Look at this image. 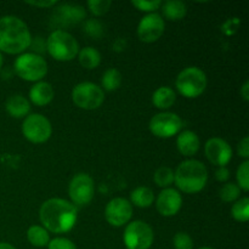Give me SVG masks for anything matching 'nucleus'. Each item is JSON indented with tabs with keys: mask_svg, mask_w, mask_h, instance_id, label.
I'll return each instance as SVG.
<instances>
[{
	"mask_svg": "<svg viewBox=\"0 0 249 249\" xmlns=\"http://www.w3.org/2000/svg\"><path fill=\"white\" fill-rule=\"evenodd\" d=\"M40 221L46 231L65 233L77 223V208L62 198H50L44 202L39 212Z\"/></svg>",
	"mask_w": 249,
	"mask_h": 249,
	"instance_id": "1",
	"label": "nucleus"
},
{
	"mask_svg": "<svg viewBox=\"0 0 249 249\" xmlns=\"http://www.w3.org/2000/svg\"><path fill=\"white\" fill-rule=\"evenodd\" d=\"M32 45V36L27 24L15 16L0 18V50L6 53H21Z\"/></svg>",
	"mask_w": 249,
	"mask_h": 249,
	"instance_id": "2",
	"label": "nucleus"
},
{
	"mask_svg": "<svg viewBox=\"0 0 249 249\" xmlns=\"http://www.w3.org/2000/svg\"><path fill=\"white\" fill-rule=\"evenodd\" d=\"M174 181L178 189L185 194H197L206 187L208 170L199 160H184L174 172Z\"/></svg>",
	"mask_w": 249,
	"mask_h": 249,
	"instance_id": "3",
	"label": "nucleus"
},
{
	"mask_svg": "<svg viewBox=\"0 0 249 249\" xmlns=\"http://www.w3.org/2000/svg\"><path fill=\"white\" fill-rule=\"evenodd\" d=\"M46 49L53 58L57 61H71L79 53V44L68 32L57 29L49 36Z\"/></svg>",
	"mask_w": 249,
	"mask_h": 249,
	"instance_id": "4",
	"label": "nucleus"
},
{
	"mask_svg": "<svg viewBox=\"0 0 249 249\" xmlns=\"http://www.w3.org/2000/svg\"><path fill=\"white\" fill-rule=\"evenodd\" d=\"M17 75L27 82H39L48 73V63L45 58L36 53H22L14 63Z\"/></svg>",
	"mask_w": 249,
	"mask_h": 249,
	"instance_id": "5",
	"label": "nucleus"
},
{
	"mask_svg": "<svg viewBox=\"0 0 249 249\" xmlns=\"http://www.w3.org/2000/svg\"><path fill=\"white\" fill-rule=\"evenodd\" d=\"M178 91L185 97L195 99L203 94L207 88V75L201 68L187 67L177 78Z\"/></svg>",
	"mask_w": 249,
	"mask_h": 249,
	"instance_id": "6",
	"label": "nucleus"
},
{
	"mask_svg": "<svg viewBox=\"0 0 249 249\" xmlns=\"http://www.w3.org/2000/svg\"><path fill=\"white\" fill-rule=\"evenodd\" d=\"M72 100L79 108L90 111L101 106L105 100V94L99 85L84 82L75 85L72 91Z\"/></svg>",
	"mask_w": 249,
	"mask_h": 249,
	"instance_id": "7",
	"label": "nucleus"
},
{
	"mask_svg": "<svg viewBox=\"0 0 249 249\" xmlns=\"http://www.w3.org/2000/svg\"><path fill=\"white\" fill-rule=\"evenodd\" d=\"M153 230L145 221L136 220L129 224L124 231L123 240L128 249H148L152 246Z\"/></svg>",
	"mask_w": 249,
	"mask_h": 249,
	"instance_id": "8",
	"label": "nucleus"
},
{
	"mask_svg": "<svg viewBox=\"0 0 249 249\" xmlns=\"http://www.w3.org/2000/svg\"><path fill=\"white\" fill-rule=\"evenodd\" d=\"M51 124L43 114L34 113L26 117L22 123V133L24 138L33 143H43L51 136Z\"/></svg>",
	"mask_w": 249,
	"mask_h": 249,
	"instance_id": "9",
	"label": "nucleus"
},
{
	"mask_svg": "<svg viewBox=\"0 0 249 249\" xmlns=\"http://www.w3.org/2000/svg\"><path fill=\"white\" fill-rule=\"evenodd\" d=\"M182 128V121L177 113L162 112L151 119L150 130L157 138L168 139L180 133Z\"/></svg>",
	"mask_w": 249,
	"mask_h": 249,
	"instance_id": "10",
	"label": "nucleus"
},
{
	"mask_svg": "<svg viewBox=\"0 0 249 249\" xmlns=\"http://www.w3.org/2000/svg\"><path fill=\"white\" fill-rule=\"evenodd\" d=\"M70 197L73 203L78 206H87L91 202L95 192L94 180L88 174H78L71 180Z\"/></svg>",
	"mask_w": 249,
	"mask_h": 249,
	"instance_id": "11",
	"label": "nucleus"
},
{
	"mask_svg": "<svg viewBox=\"0 0 249 249\" xmlns=\"http://www.w3.org/2000/svg\"><path fill=\"white\" fill-rule=\"evenodd\" d=\"M133 216V207L125 198H113L108 202L105 209V218L107 223L112 226H123L128 223Z\"/></svg>",
	"mask_w": 249,
	"mask_h": 249,
	"instance_id": "12",
	"label": "nucleus"
},
{
	"mask_svg": "<svg viewBox=\"0 0 249 249\" xmlns=\"http://www.w3.org/2000/svg\"><path fill=\"white\" fill-rule=\"evenodd\" d=\"M164 19L158 14H148L138 26V36L143 43H155L164 33Z\"/></svg>",
	"mask_w": 249,
	"mask_h": 249,
	"instance_id": "13",
	"label": "nucleus"
},
{
	"mask_svg": "<svg viewBox=\"0 0 249 249\" xmlns=\"http://www.w3.org/2000/svg\"><path fill=\"white\" fill-rule=\"evenodd\" d=\"M207 158L214 165L225 167L232 158V150L231 146L225 140L220 138H212L207 141L204 147Z\"/></svg>",
	"mask_w": 249,
	"mask_h": 249,
	"instance_id": "14",
	"label": "nucleus"
},
{
	"mask_svg": "<svg viewBox=\"0 0 249 249\" xmlns=\"http://www.w3.org/2000/svg\"><path fill=\"white\" fill-rule=\"evenodd\" d=\"M157 211L163 216H173L180 211L182 206V197L175 189L163 190L157 197Z\"/></svg>",
	"mask_w": 249,
	"mask_h": 249,
	"instance_id": "15",
	"label": "nucleus"
},
{
	"mask_svg": "<svg viewBox=\"0 0 249 249\" xmlns=\"http://www.w3.org/2000/svg\"><path fill=\"white\" fill-rule=\"evenodd\" d=\"M85 17V11L79 5H61L53 11V22L57 27H68L77 24Z\"/></svg>",
	"mask_w": 249,
	"mask_h": 249,
	"instance_id": "16",
	"label": "nucleus"
},
{
	"mask_svg": "<svg viewBox=\"0 0 249 249\" xmlns=\"http://www.w3.org/2000/svg\"><path fill=\"white\" fill-rule=\"evenodd\" d=\"M177 146L182 156L191 157L199 150V138L191 130L181 131L177 139Z\"/></svg>",
	"mask_w": 249,
	"mask_h": 249,
	"instance_id": "17",
	"label": "nucleus"
},
{
	"mask_svg": "<svg viewBox=\"0 0 249 249\" xmlns=\"http://www.w3.org/2000/svg\"><path fill=\"white\" fill-rule=\"evenodd\" d=\"M53 88L48 82H38L32 87L29 91V99L36 106H45L53 99Z\"/></svg>",
	"mask_w": 249,
	"mask_h": 249,
	"instance_id": "18",
	"label": "nucleus"
},
{
	"mask_svg": "<svg viewBox=\"0 0 249 249\" xmlns=\"http://www.w3.org/2000/svg\"><path fill=\"white\" fill-rule=\"evenodd\" d=\"M7 113L14 118H22L26 117L31 111V105L29 101L23 97L22 95H14V96L9 97L5 104Z\"/></svg>",
	"mask_w": 249,
	"mask_h": 249,
	"instance_id": "19",
	"label": "nucleus"
},
{
	"mask_svg": "<svg viewBox=\"0 0 249 249\" xmlns=\"http://www.w3.org/2000/svg\"><path fill=\"white\" fill-rule=\"evenodd\" d=\"M177 100L174 90L169 87L158 88L152 96V102L157 108L160 109H168L174 105Z\"/></svg>",
	"mask_w": 249,
	"mask_h": 249,
	"instance_id": "20",
	"label": "nucleus"
},
{
	"mask_svg": "<svg viewBox=\"0 0 249 249\" xmlns=\"http://www.w3.org/2000/svg\"><path fill=\"white\" fill-rule=\"evenodd\" d=\"M187 12V7L184 1L179 0H169L163 4V15L169 21H179L184 18Z\"/></svg>",
	"mask_w": 249,
	"mask_h": 249,
	"instance_id": "21",
	"label": "nucleus"
},
{
	"mask_svg": "<svg viewBox=\"0 0 249 249\" xmlns=\"http://www.w3.org/2000/svg\"><path fill=\"white\" fill-rule=\"evenodd\" d=\"M131 203L135 204L139 208H147L155 201V195L150 187L140 186L136 187L130 194Z\"/></svg>",
	"mask_w": 249,
	"mask_h": 249,
	"instance_id": "22",
	"label": "nucleus"
},
{
	"mask_svg": "<svg viewBox=\"0 0 249 249\" xmlns=\"http://www.w3.org/2000/svg\"><path fill=\"white\" fill-rule=\"evenodd\" d=\"M78 60H79L82 67L87 68V70H94L101 62V55H100L96 49L91 48V46H87V48L79 50Z\"/></svg>",
	"mask_w": 249,
	"mask_h": 249,
	"instance_id": "23",
	"label": "nucleus"
},
{
	"mask_svg": "<svg viewBox=\"0 0 249 249\" xmlns=\"http://www.w3.org/2000/svg\"><path fill=\"white\" fill-rule=\"evenodd\" d=\"M27 240L34 247H45L50 242L48 231L43 226L38 225L31 226L28 229V231H27Z\"/></svg>",
	"mask_w": 249,
	"mask_h": 249,
	"instance_id": "24",
	"label": "nucleus"
},
{
	"mask_svg": "<svg viewBox=\"0 0 249 249\" xmlns=\"http://www.w3.org/2000/svg\"><path fill=\"white\" fill-rule=\"evenodd\" d=\"M122 84V74L116 68H109L102 75V87L107 91H114Z\"/></svg>",
	"mask_w": 249,
	"mask_h": 249,
	"instance_id": "25",
	"label": "nucleus"
},
{
	"mask_svg": "<svg viewBox=\"0 0 249 249\" xmlns=\"http://www.w3.org/2000/svg\"><path fill=\"white\" fill-rule=\"evenodd\" d=\"M231 214H232L233 219L241 223H246L249 219V198L243 197L240 198L231 209Z\"/></svg>",
	"mask_w": 249,
	"mask_h": 249,
	"instance_id": "26",
	"label": "nucleus"
},
{
	"mask_svg": "<svg viewBox=\"0 0 249 249\" xmlns=\"http://www.w3.org/2000/svg\"><path fill=\"white\" fill-rule=\"evenodd\" d=\"M155 182L157 184V186L164 187L167 189L169 185H172V182L174 181V170L169 167H160L156 170L155 173Z\"/></svg>",
	"mask_w": 249,
	"mask_h": 249,
	"instance_id": "27",
	"label": "nucleus"
},
{
	"mask_svg": "<svg viewBox=\"0 0 249 249\" xmlns=\"http://www.w3.org/2000/svg\"><path fill=\"white\" fill-rule=\"evenodd\" d=\"M240 192L241 190L237 185L233 184V182H229V184H225L221 187V190L219 191V196L224 202L230 203V202L236 201L240 197Z\"/></svg>",
	"mask_w": 249,
	"mask_h": 249,
	"instance_id": "28",
	"label": "nucleus"
},
{
	"mask_svg": "<svg viewBox=\"0 0 249 249\" xmlns=\"http://www.w3.org/2000/svg\"><path fill=\"white\" fill-rule=\"evenodd\" d=\"M236 178H237V182L240 185V190H243V191L247 192L249 190V162L248 160H245L242 164L240 165V168L237 169V174H236Z\"/></svg>",
	"mask_w": 249,
	"mask_h": 249,
	"instance_id": "29",
	"label": "nucleus"
},
{
	"mask_svg": "<svg viewBox=\"0 0 249 249\" xmlns=\"http://www.w3.org/2000/svg\"><path fill=\"white\" fill-rule=\"evenodd\" d=\"M112 1L109 0H90L88 1V7H89L90 12L94 14L95 16H102L106 14L111 7Z\"/></svg>",
	"mask_w": 249,
	"mask_h": 249,
	"instance_id": "30",
	"label": "nucleus"
},
{
	"mask_svg": "<svg viewBox=\"0 0 249 249\" xmlns=\"http://www.w3.org/2000/svg\"><path fill=\"white\" fill-rule=\"evenodd\" d=\"M173 243L175 249H194V241L186 232H178Z\"/></svg>",
	"mask_w": 249,
	"mask_h": 249,
	"instance_id": "31",
	"label": "nucleus"
},
{
	"mask_svg": "<svg viewBox=\"0 0 249 249\" xmlns=\"http://www.w3.org/2000/svg\"><path fill=\"white\" fill-rule=\"evenodd\" d=\"M84 31L88 36H92V38H100L102 33H104L102 24L99 21H96V19H89V21L85 22Z\"/></svg>",
	"mask_w": 249,
	"mask_h": 249,
	"instance_id": "32",
	"label": "nucleus"
},
{
	"mask_svg": "<svg viewBox=\"0 0 249 249\" xmlns=\"http://www.w3.org/2000/svg\"><path fill=\"white\" fill-rule=\"evenodd\" d=\"M133 6H135L136 9L140 10V11L145 12H151L158 9L160 6H162V1L160 0H153V1H146V0H138V1H131Z\"/></svg>",
	"mask_w": 249,
	"mask_h": 249,
	"instance_id": "33",
	"label": "nucleus"
},
{
	"mask_svg": "<svg viewBox=\"0 0 249 249\" xmlns=\"http://www.w3.org/2000/svg\"><path fill=\"white\" fill-rule=\"evenodd\" d=\"M48 249H77L74 243L68 238L56 237L51 240L48 245Z\"/></svg>",
	"mask_w": 249,
	"mask_h": 249,
	"instance_id": "34",
	"label": "nucleus"
},
{
	"mask_svg": "<svg viewBox=\"0 0 249 249\" xmlns=\"http://www.w3.org/2000/svg\"><path fill=\"white\" fill-rule=\"evenodd\" d=\"M237 151H238V155H240L241 157L248 160V157H249V138L248 136H245V138L240 141Z\"/></svg>",
	"mask_w": 249,
	"mask_h": 249,
	"instance_id": "35",
	"label": "nucleus"
},
{
	"mask_svg": "<svg viewBox=\"0 0 249 249\" xmlns=\"http://www.w3.org/2000/svg\"><path fill=\"white\" fill-rule=\"evenodd\" d=\"M215 178L218 181H228L230 179V170L226 167H220L216 170Z\"/></svg>",
	"mask_w": 249,
	"mask_h": 249,
	"instance_id": "36",
	"label": "nucleus"
},
{
	"mask_svg": "<svg viewBox=\"0 0 249 249\" xmlns=\"http://www.w3.org/2000/svg\"><path fill=\"white\" fill-rule=\"evenodd\" d=\"M56 2H57L56 0H51V1H27V4L36 7H50L56 5Z\"/></svg>",
	"mask_w": 249,
	"mask_h": 249,
	"instance_id": "37",
	"label": "nucleus"
},
{
	"mask_svg": "<svg viewBox=\"0 0 249 249\" xmlns=\"http://www.w3.org/2000/svg\"><path fill=\"white\" fill-rule=\"evenodd\" d=\"M241 95H242V97L245 101H248L249 100V82H246L245 84H243L242 89H241Z\"/></svg>",
	"mask_w": 249,
	"mask_h": 249,
	"instance_id": "38",
	"label": "nucleus"
},
{
	"mask_svg": "<svg viewBox=\"0 0 249 249\" xmlns=\"http://www.w3.org/2000/svg\"><path fill=\"white\" fill-rule=\"evenodd\" d=\"M0 249H16V248H15L14 246L10 245V243L1 242V243H0Z\"/></svg>",
	"mask_w": 249,
	"mask_h": 249,
	"instance_id": "39",
	"label": "nucleus"
},
{
	"mask_svg": "<svg viewBox=\"0 0 249 249\" xmlns=\"http://www.w3.org/2000/svg\"><path fill=\"white\" fill-rule=\"evenodd\" d=\"M2 66V56H1V53H0V68H1Z\"/></svg>",
	"mask_w": 249,
	"mask_h": 249,
	"instance_id": "40",
	"label": "nucleus"
},
{
	"mask_svg": "<svg viewBox=\"0 0 249 249\" xmlns=\"http://www.w3.org/2000/svg\"><path fill=\"white\" fill-rule=\"evenodd\" d=\"M199 249H214V248H211V247H202V248H199Z\"/></svg>",
	"mask_w": 249,
	"mask_h": 249,
	"instance_id": "41",
	"label": "nucleus"
}]
</instances>
